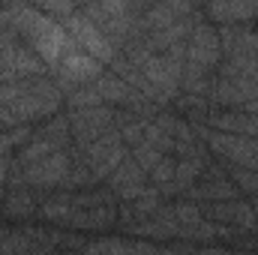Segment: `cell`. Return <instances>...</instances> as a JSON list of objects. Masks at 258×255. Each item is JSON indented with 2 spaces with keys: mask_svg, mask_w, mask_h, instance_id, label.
<instances>
[{
  "mask_svg": "<svg viewBox=\"0 0 258 255\" xmlns=\"http://www.w3.org/2000/svg\"><path fill=\"white\" fill-rule=\"evenodd\" d=\"M117 207L120 201L108 189H54L42 198L39 216L69 231H108L117 222Z\"/></svg>",
  "mask_w": 258,
  "mask_h": 255,
  "instance_id": "1",
  "label": "cell"
},
{
  "mask_svg": "<svg viewBox=\"0 0 258 255\" xmlns=\"http://www.w3.org/2000/svg\"><path fill=\"white\" fill-rule=\"evenodd\" d=\"M66 102L63 90L51 75L12 81L0 87V123L6 129L39 126V120H51Z\"/></svg>",
  "mask_w": 258,
  "mask_h": 255,
  "instance_id": "2",
  "label": "cell"
},
{
  "mask_svg": "<svg viewBox=\"0 0 258 255\" xmlns=\"http://www.w3.org/2000/svg\"><path fill=\"white\" fill-rule=\"evenodd\" d=\"M6 15H9V24L15 27V33L42 57L48 72L57 69L75 51L63 24L45 18L36 6H30V3H6Z\"/></svg>",
  "mask_w": 258,
  "mask_h": 255,
  "instance_id": "3",
  "label": "cell"
},
{
  "mask_svg": "<svg viewBox=\"0 0 258 255\" xmlns=\"http://www.w3.org/2000/svg\"><path fill=\"white\" fill-rule=\"evenodd\" d=\"M222 60H225V54H222L219 30H216V24H210L201 15L189 33V42H186V69H183L180 93L210 102V87H213L216 69L222 66Z\"/></svg>",
  "mask_w": 258,
  "mask_h": 255,
  "instance_id": "4",
  "label": "cell"
},
{
  "mask_svg": "<svg viewBox=\"0 0 258 255\" xmlns=\"http://www.w3.org/2000/svg\"><path fill=\"white\" fill-rule=\"evenodd\" d=\"M147 9V3H135V0H102V3H81L78 12L99 27V33L120 51V45L129 39V33L135 30L141 12Z\"/></svg>",
  "mask_w": 258,
  "mask_h": 255,
  "instance_id": "5",
  "label": "cell"
},
{
  "mask_svg": "<svg viewBox=\"0 0 258 255\" xmlns=\"http://www.w3.org/2000/svg\"><path fill=\"white\" fill-rule=\"evenodd\" d=\"M72 147H75V144H72ZM75 153H78V159L90 168L93 180H96V183H105V180L114 174V168L129 156V147L120 141L117 132H108V135H102V138L84 144V147H75Z\"/></svg>",
  "mask_w": 258,
  "mask_h": 255,
  "instance_id": "6",
  "label": "cell"
},
{
  "mask_svg": "<svg viewBox=\"0 0 258 255\" xmlns=\"http://www.w3.org/2000/svg\"><path fill=\"white\" fill-rule=\"evenodd\" d=\"M69 117V132H72V144L75 147H84L108 132H114L117 123V108H108V105H96V108H75L66 114Z\"/></svg>",
  "mask_w": 258,
  "mask_h": 255,
  "instance_id": "7",
  "label": "cell"
},
{
  "mask_svg": "<svg viewBox=\"0 0 258 255\" xmlns=\"http://www.w3.org/2000/svg\"><path fill=\"white\" fill-rule=\"evenodd\" d=\"M63 24V30L69 33V39H72V45L78 48V51H84V54H90L93 60H99V63L111 66V60L117 57V48L99 33V27L96 24H90L81 12H75V15H69L66 21H60Z\"/></svg>",
  "mask_w": 258,
  "mask_h": 255,
  "instance_id": "8",
  "label": "cell"
},
{
  "mask_svg": "<svg viewBox=\"0 0 258 255\" xmlns=\"http://www.w3.org/2000/svg\"><path fill=\"white\" fill-rule=\"evenodd\" d=\"M102 72H105V66L99 63V60H93L90 54H84V51L75 48V51H72L57 69H51V78L57 81V87L63 90V96H66V93L75 90V87H87V84H93Z\"/></svg>",
  "mask_w": 258,
  "mask_h": 255,
  "instance_id": "9",
  "label": "cell"
},
{
  "mask_svg": "<svg viewBox=\"0 0 258 255\" xmlns=\"http://www.w3.org/2000/svg\"><path fill=\"white\" fill-rule=\"evenodd\" d=\"M183 198H186V201H195V204H216V201H237L240 192L231 183L228 171H222L219 165L210 162L207 171L201 174V180H198Z\"/></svg>",
  "mask_w": 258,
  "mask_h": 255,
  "instance_id": "10",
  "label": "cell"
},
{
  "mask_svg": "<svg viewBox=\"0 0 258 255\" xmlns=\"http://www.w3.org/2000/svg\"><path fill=\"white\" fill-rule=\"evenodd\" d=\"M201 213L207 222H216V225H228V228H237V231H255L258 219L255 210L249 201H216V204H201Z\"/></svg>",
  "mask_w": 258,
  "mask_h": 255,
  "instance_id": "11",
  "label": "cell"
},
{
  "mask_svg": "<svg viewBox=\"0 0 258 255\" xmlns=\"http://www.w3.org/2000/svg\"><path fill=\"white\" fill-rule=\"evenodd\" d=\"M195 9V3H186V0H171V3H147V9L141 12L135 30L138 33H153V30H165L171 24H177L180 18H189Z\"/></svg>",
  "mask_w": 258,
  "mask_h": 255,
  "instance_id": "12",
  "label": "cell"
},
{
  "mask_svg": "<svg viewBox=\"0 0 258 255\" xmlns=\"http://www.w3.org/2000/svg\"><path fill=\"white\" fill-rule=\"evenodd\" d=\"M105 183H108V192L123 204V201L138 198L141 192L147 189V183H150V180H147V171H144L132 156H126V159L114 168V174H111Z\"/></svg>",
  "mask_w": 258,
  "mask_h": 255,
  "instance_id": "13",
  "label": "cell"
},
{
  "mask_svg": "<svg viewBox=\"0 0 258 255\" xmlns=\"http://www.w3.org/2000/svg\"><path fill=\"white\" fill-rule=\"evenodd\" d=\"M201 15L216 27H222V24H252V21H258V3H246V0L207 3V6H201Z\"/></svg>",
  "mask_w": 258,
  "mask_h": 255,
  "instance_id": "14",
  "label": "cell"
},
{
  "mask_svg": "<svg viewBox=\"0 0 258 255\" xmlns=\"http://www.w3.org/2000/svg\"><path fill=\"white\" fill-rule=\"evenodd\" d=\"M39 204H42V198L36 189H6L0 213H6L9 219H27L33 213H39Z\"/></svg>",
  "mask_w": 258,
  "mask_h": 255,
  "instance_id": "15",
  "label": "cell"
},
{
  "mask_svg": "<svg viewBox=\"0 0 258 255\" xmlns=\"http://www.w3.org/2000/svg\"><path fill=\"white\" fill-rule=\"evenodd\" d=\"M165 213L171 216V222L177 225V231H180V228H192V225H198V222H204L201 204L186 201V198H180V201H174V204H165Z\"/></svg>",
  "mask_w": 258,
  "mask_h": 255,
  "instance_id": "16",
  "label": "cell"
},
{
  "mask_svg": "<svg viewBox=\"0 0 258 255\" xmlns=\"http://www.w3.org/2000/svg\"><path fill=\"white\" fill-rule=\"evenodd\" d=\"M225 171H228L231 183L237 186V192H249V195L258 198V171H252V168H234V165H228Z\"/></svg>",
  "mask_w": 258,
  "mask_h": 255,
  "instance_id": "17",
  "label": "cell"
},
{
  "mask_svg": "<svg viewBox=\"0 0 258 255\" xmlns=\"http://www.w3.org/2000/svg\"><path fill=\"white\" fill-rule=\"evenodd\" d=\"M36 9L45 15V18H51V21H66L69 15H75L78 12V3H66V0H45V3H36Z\"/></svg>",
  "mask_w": 258,
  "mask_h": 255,
  "instance_id": "18",
  "label": "cell"
},
{
  "mask_svg": "<svg viewBox=\"0 0 258 255\" xmlns=\"http://www.w3.org/2000/svg\"><path fill=\"white\" fill-rule=\"evenodd\" d=\"M129 156H132V159H135V162H138V165L147 171V174H150V171H153V168H156L162 159H165L159 150H153V147H150V144H144V141H141L138 147H132V150H129Z\"/></svg>",
  "mask_w": 258,
  "mask_h": 255,
  "instance_id": "19",
  "label": "cell"
},
{
  "mask_svg": "<svg viewBox=\"0 0 258 255\" xmlns=\"http://www.w3.org/2000/svg\"><path fill=\"white\" fill-rule=\"evenodd\" d=\"M174 171H177V159H171V156H165L150 174H147V180L153 183V186H168V183H174Z\"/></svg>",
  "mask_w": 258,
  "mask_h": 255,
  "instance_id": "20",
  "label": "cell"
},
{
  "mask_svg": "<svg viewBox=\"0 0 258 255\" xmlns=\"http://www.w3.org/2000/svg\"><path fill=\"white\" fill-rule=\"evenodd\" d=\"M201 255H231V252H228V249H210V246H207V249H201Z\"/></svg>",
  "mask_w": 258,
  "mask_h": 255,
  "instance_id": "21",
  "label": "cell"
},
{
  "mask_svg": "<svg viewBox=\"0 0 258 255\" xmlns=\"http://www.w3.org/2000/svg\"><path fill=\"white\" fill-rule=\"evenodd\" d=\"M174 255H201V252H195V249H174Z\"/></svg>",
  "mask_w": 258,
  "mask_h": 255,
  "instance_id": "22",
  "label": "cell"
},
{
  "mask_svg": "<svg viewBox=\"0 0 258 255\" xmlns=\"http://www.w3.org/2000/svg\"><path fill=\"white\" fill-rule=\"evenodd\" d=\"M252 132H255V138H258V117L252 114Z\"/></svg>",
  "mask_w": 258,
  "mask_h": 255,
  "instance_id": "23",
  "label": "cell"
},
{
  "mask_svg": "<svg viewBox=\"0 0 258 255\" xmlns=\"http://www.w3.org/2000/svg\"><path fill=\"white\" fill-rule=\"evenodd\" d=\"M252 210H255V219H258V198L252 201Z\"/></svg>",
  "mask_w": 258,
  "mask_h": 255,
  "instance_id": "24",
  "label": "cell"
},
{
  "mask_svg": "<svg viewBox=\"0 0 258 255\" xmlns=\"http://www.w3.org/2000/svg\"><path fill=\"white\" fill-rule=\"evenodd\" d=\"M231 255H255V252H231Z\"/></svg>",
  "mask_w": 258,
  "mask_h": 255,
  "instance_id": "25",
  "label": "cell"
},
{
  "mask_svg": "<svg viewBox=\"0 0 258 255\" xmlns=\"http://www.w3.org/2000/svg\"><path fill=\"white\" fill-rule=\"evenodd\" d=\"M255 30H258V27H255Z\"/></svg>",
  "mask_w": 258,
  "mask_h": 255,
  "instance_id": "26",
  "label": "cell"
}]
</instances>
